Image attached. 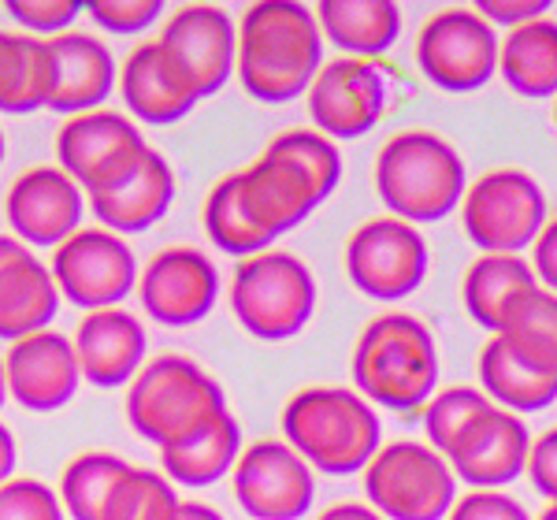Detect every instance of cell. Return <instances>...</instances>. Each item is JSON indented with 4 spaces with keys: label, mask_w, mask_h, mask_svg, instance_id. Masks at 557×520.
Masks as SVG:
<instances>
[{
    "label": "cell",
    "mask_w": 557,
    "mask_h": 520,
    "mask_svg": "<svg viewBox=\"0 0 557 520\" xmlns=\"http://www.w3.org/2000/svg\"><path fill=\"white\" fill-rule=\"evenodd\" d=\"M4 152H8V141H4V131H0V164H4Z\"/></svg>",
    "instance_id": "49"
},
{
    "label": "cell",
    "mask_w": 557,
    "mask_h": 520,
    "mask_svg": "<svg viewBox=\"0 0 557 520\" xmlns=\"http://www.w3.org/2000/svg\"><path fill=\"white\" fill-rule=\"evenodd\" d=\"M123 409L134 432L157 450H164V446L205 432L220 412H227V394L194 357L160 354L141 364L138 375L127 383Z\"/></svg>",
    "instance_id": "6"
},
{
    "label": "cell",
    "mask_w": 557,
    "mask_h": 520,
    "mask_svg": "<svg viewBox=\"0 0 557 520\" xmlns=\"http://www.w3.org/2000/svg\"><path fill=\"white\" fill-rule=\"evenodd\" d=\"M172 201L175 172L164 160V152H157L149 141L134 152L120 172H112L94 190H86V205L101 220V227L120 238L141 235L152 223H160L168 216V209H172Z\"/></svg>",
    "instance_id": "18"
},
{
    "label": "cell",
    "mask_w": 557,
    "mask_h": 520,
    "mask_svg": "<svg viewBox=\"0 0 557 520\" xmlns=\"http://www.w3.org/2000/svg\"><path fill=\"white\" fill-rule=\"evenodd\" d=\"M494 401L475 387H446L431 394L424 401V435L435 454H450V446L461 438L465 428L472 424L480 412H487Z\"/></svg>",
    "instance_id": "36"
},
{
    "label": "cell",
    "mask_w": 557,
    "mask_h": 520,
    "mask_svg": "<svg viewBox=\"0 0 557 520\" xmlns=\"http://www.w3.org/2000/svg\"><path fill=\"white\" fill-rule=\"evenodd\" d=\"M480 383L491 401L506 412H543L557 401V375H543L520 364L502 338H487L480 349Z\"/></svg>",
    "instance_id": "31"
},
{
    "label": "cell",
    "mask_w": 557,
    "mask_h": 520,
    "mask_svg": "<svg viewBox=\"0 0 557 520\" xmlns=\"http://www.w3.org/2000/svg\"><path fill=\"white\" fill-rule=\"evenodd\" d=\"M317 26L343 57H383L401 34V12L391 0H323Z\"/></svg>",
    "instance_id": "27"
},
{
    "label": "cell",
    "mask_w": 557,
    "mask_h": 520,
    "mask_svg": "<svg viewBox=\"0 0 557 520\" xmlns=\"http://www.w3.org/2000/svg\"><path fill=\"white\" fill-rule=\"evenodd\" d=\"M0 520H64V506L49 483L12 476L0 483Z\"/></svg>",
    "instance_id": "38"
},
{
    "label": "cell",
    "mask_w": 557,
    "mask_h": 520,
    "mask_svg": "<svg viewBox=\"0 0 557 520\" xmlns=\"http://www.w3.org/2000/svg\"><path fill=\"white\" fill-rule=\"evenodd\" d=\"M498 34L475 8H443L420 26L417 67L446 94H475L498 71Z\"/></svg>",
    "instance_id": "12"
},
{
    "label": "cell",
    "mask_w": 557,
    "mask_h": 520,
    "mask_svg": "<svg viewBox=\"0 0 557 520\" xmlns=\"http://www.w3.org/2000/svg\"><path fill=\"white\" fill-rule=\"evenodd\" d=\"M86 15L108 34L134 38V34H146L164 20V4L160 0H94V4H86Z\"/></svg>",
    "instance_id": "39"
},
{
    "label": "cell",
    "mask_w": 557,
    "mask_h": 520,
    "mask_svg": "<svg viewBox=\"0 0 557 520\" xmlns=\"http://www.w3.org/2000/svg\"><path fill=\"white\" fill-rule=\"evenodd\" d=\"M52 57V101L49 112L57 115H83L94 109H104L120 83V64L112 49L97 34L67 30L57 38H45Z\"/></svg>",
    "instance_id": "23"
},
{
    "label": "cell",
    "mask_w": 557,
    "mask_h": 520,
    "mask_svg": "<svg viewBox=\"0 0 557 520\" xmlns=\"http://www.w3.org/2000/svg\"><path fill=\"white\" fill-rule=\"evenodd\" d=\"M249 212L272 238L294 231L343 183V152L312 127L275 134L264 152L238 172Z\"/></svg>",
    "instance_id": "1"
},
{
    "label": "cell",
    "mask_w": 557,
    "mask_h": 520,
    "mask_svg": "<svg viewBox=\"0 0 557 520\" xmlns=\"http://www.w3.org/2000/svg\"><path fill=\"white\" fill-rule=\"evenodd\" d=\"M141 146L146 138H141L138 123L123 112L94 109L67 115L57 131V168L75 178L86 194L112 172H120Z\"/></svg>",
    "instance_id": "21"
},
{
    "label": "cell",
    "mask_w": 557,
    "mask_h": 520,
    "mask_svg": "<svg viewBox=\"0 0 557 520\" xmlns=\"http://www.w3.org/2000/svg\"><path fill=\"white\" fill-rule=\"evenodd\" d=\"M364 498L383 520H446L457 476L443 454L417 438H394L364 465Z\"/></svg>",
    "instance_id": "8"
},
{
    "label": "cell",
    "mask_w": 557,
    "mask_h": 520,
    "mask_svg": "<svg viewBox=\"0 0 557 520\" xmlns=\"http://www.w3.org/2000/svg\"><path fill=\"white\" fill-rule=\"evenodd\" d=\"M138 301L164 327H194L220 301L215 260L197 246H164L138 272Z\"/></svg>",
    "instance_id": "14"
},
{
    "label": "cell",
    "mask_w": 557,
    "mask_h": 520,
    "mask_svg": "<svg viewBox=\"0 0 557 520\" xmlns=\"http://www.w3.org/2000/svg\"><path fill=\"white\" fill-rule=\"evenodd\" d=\"M242 454V428L227 412L212 420L205 432L160 450V472L183 487H212L215 480L231 476Z\"/></svg>",
    "instance_id": "29"
},
{
    "label": "cell",
    "mask_w": 557,
    "mask_h": 520,
    "mask_svg": "<svg viewBox=\"0 0 557 520\" xmlns=\"http://www.w3.org/2000/svg\"><path fill=\"white\" fill-rule=\"evenodd\" d=\"M8 401V383H4V361H0V409H4Z\"/></svg>",
    "instance_id": "47"
},
{
    "label": "cell",
    "mask_w": 557,
    "mask_h": 520,
    "mask_svg": "<svg viewBox=\"0 0 557 520\" xmlns=\"http://www.w3.org/2000/svg\"><path fill=\"white\" fill-rule=\"evenodd\" d=\"M60 309V290L49 264L20 238L0 235V338H20L45 331Z\"/></svg>",
    "instance_id": "24"
},
{
    "label": "cell",
    "mask_w": 557,
    "mask_h": 520,
    "mask_svg": "<svg viewBox=\"0 0 557 520\" xmlns=\"http://www.w3.org/2000/svg\"><path fill=\"white\" fill-rule=\"evenodd\" d=\"M494 338H502L520 364L543 375H557V294L543 286L528 290L509 309L506 324Z\"/></svg>",
    "instance_id": "33"
},
{
    "label": "cell",
    "mask_w": 557,
    "mask_h": 520,
    "mask_svg": "<svg viewBox=\"0 0 557 520\" xmlns=\"http://www.w3.org/2000/svg\"><path fill=\"white\" fill-rule=\"evenodd\" d=\"M235 75L260 104H286L312 86L323 67V34L312 8L260 0L235 23Z\"/></svg>",
    "instance_id": "2"
},
{
    "label": "cell",
    "mask_w": 557,
    "mask_h": 520,
    "mask_svg": "<svg viewBox=\"0 0 557 520\" xmlns=\"http://www.w3.org/2000/svg\"><path fill=\"white\" fill-rule=\"evenodd\" d=\"M535 272L524 257L513 253H480L465 268L461 280V301L465 312L480 324L483 331L498 335L506 324L509 309L524 298L528 290H535Z\"/></svg>",
    "instance_id": "26"
},
{
    "label": "cell",
    "mask_w": 557,
    "mask_h": 520,
    "mask_svg": "<svg viewBox=\"0 0 557 520\" xmlns=\"http://www.w3.org/2000/svg\"><path fill=\"white\" fill-rule=\"evenodd\" d=\"M349 372H354V387L368 406L394 412L424 406L438 387L435 335L412 312H380L357 335Z\"/></svg>",
    "instance_id": "3"
},
{
    "label": "cell",
    "mask_w": 557,
    "mask_h": 520,
    "mask_svg": "<svg viewBox=\"0 0 557 520\" xmlns=\"http://www.w3.org/2000/svg\"><path fill=\"white\" fill-rule=\"evenodd\" d=\"M227 301L246 335L260 343H286L301 335L317 312V280L298 253L264 249L235 264Z\"/></svg>",
    "instance_id": "7"
},
{
    "label": "cell",
    "mask_w": 557,
    "mask_h": 520,
    "mask_svg": "<svg viewBox=\"0 0 557 520\" xmlns=\"http://www.w3.org/2000/svg\"><path fill=\"white\" fill-rule=\"evenodd\" d=\"M172 520H223V513L212 509L209 502H178Z\"/></svg>",
    "instance_id": "46"
},
{
    "label": "cell",
    "mask_w": 557,
    "mask_h": 520,
    "mask_svg": "<svg viewBox=\"0 0 557 520\" xmlns=\"http://www.w3.org/2000/svg\"><path fill=\"white\" fill-rule=\"evenodd\" d=\"M0 361H4L8 398L30 412L64 409L78 394V383H83L71 338L49 327L12 343Z\"/></svg>",
    "instance_id": "20"
},
{
    "label": "cell",
    "mask_w": 557,
    "mask_h": 520,
    "mask_svg": "<svg viewBox=\"0 0 557 520\" xmlns=\"http://www.w3.org/2000/svg\"><path fill=\"white\" fill-rule=\"evenodd\" d=\"M52 78L57 75L45 38L0 30V112L26 115L49 109Z\"/></svg>",
    "instance_id": "30"
},
{
    "label": "cell",
    "mask_w": 557,
    "mask_h": 520,
    "mask_svg": "<svg viewBox=\"0 0 557 520\" xmlns=\"http://www.w3.org/2000/svg\"><path fill=\"white\" fill-rule=\"evenodd\" d=\"M283 443L323 476L364 472L383 446V424L375 406L346 387H305L283 406Z\"/></svg>",
    "instance_id": "4"
},
{
    "label": "cell",
    "mask_w": 557,
    "mask_h": 520,
    "mask_svg": "<svg viewBox=\"0 0 557 520\" xmlns=\"http://www.w3.org/2000/svg\"><path fill=\"white\" fill-rule=\"evenodd\" d=\"M446 520H532V517L506 491H469L465 498L454 502Z\"/></svg>",
    "instance_id": "40"
},
{
    "label": "cell",
    "mask_w": 557,
    "mask_h": 520,
    "mask_svg": "<svg viewBox=\"0 0 557 520\" xmlns=\"http://www.w3.org/2000/svg\"><path fill=\"white\" fill-rule=\"evenodd\" d=\"M8 20L30 38H57L75 30V20L86 15V4L78 0H8Z\"/></svg>",
    "instance_id": "37"
},
{
    "label": "cell",
    "mask_w": 557,
    "mask_h": 520,
    "mask_svg": "<svg viewBox=\"0 0 557 520\" xmlns=\"http://www.w3.org/2000/svg\"><path fill=\"white\" fill-rule=\"evenodd\" d=\"M201 223H205V235L215 249L223 253L246 260V257H257L264 249H272V235L253 220L249 212L246 197H242V178L238 172L223 175L220 183L205 194V205H201Z\"/></svg>",
    "instance_id": "32"
},
{
    "label": "cell",
    "mask_w": 557,
    "mask_h": 520,
    "mask_svg": "<svg viewBox=\"0 0 557 520\" xmlns=\"http://www.w3.org/2000/svg\"><path fill=\"white\" fill-rule=\"evenodd\" d=\"M52 283L60 298L83 312L115 309L138 286V257L120 235L104 227H78L52 249Z\"/></svg>",
    "instance_id": "11"
},
{
    "label": "cell",
    "mask_w": 557,
    "mask_h": 520,
    "mask_svg": "<svg viewBox=\"0 0 557 520\" xmlns=\"http://www.w3.org/2000/svg\"><path fill=\"white\" fill-rule=\"evenodd\" d=\"M131 469L127 457L112 450H83L75 454L60 472V506L71 520H104V506L112 498L115 483Z\"/></svg>",
    "instance_id": "34"
},
{
    "label": "cell",
    "mask_w": 557,
    "mask_h": 520,
    "mask_svg": "<svg viewBox=\"0 0 557 520\" xmlns=\"http://www.w3.org/2000/svg\"><path fill=\"white\" fill-rule=\"evenodd\" d=\"M461 227L480 253L520 257L546 223V197L535 175L520 168L483 172L461 197Z\"/></svg>",
    "instance_id": "9"
},
{
    "label": "cell",
    "mask_w": 557,
    "mask_h": 520,
    "mask_svg": "<svg viewBox=\"0 0 557 520\" xmlns=\"http://www.w3.org/2000/svg\"><path fill=\"white\" fill-rule=\"evenodd\" d=\"M539 520H557V502H550V509H543V517Z\"/></svg>",
    "instance_id": "48"
},
{
    "label": "cell",
    "mask_w": 557,
    "mask_h": 520,
    "mask_svg": "<svg viewBox=\"0 0 557 520\" xmlns=\"http://www.w3.org/2000/svg\"><path fill=\"white\" fill-rule=\"evenodd\" d=\"M160 49L175 64L197 101L215 97L235 75V45L238 30L223 8L215 4H183L164 20Z\"/></svg>",
    "instance_id": "16"
},
{
    "label": "cell",
    "mask_w": 557,
    "mask_h": 520,
    "mask_svg": "<svg viewBox=\"0 0 557 520\" xmlns=\"http://www.w3.org/2000/svg\"><path fill=\"white\" fill-rule=\"evenodd\" d=\"M498 75L520 97H557V20L543 15L498 41Z\"/></svg>",
    "instance_id": "28"
},
{
    "label": "cell",
    "mask_w": 557,
    "mask_h": 520,
    "mask_svg": "<svg viewBox=\"0 0 557 520\" xmlns=\"http://www.w3.org/2000/svg\"><path fill=\"white\" fill-rule=\"evenodd\" d=\"M469 175L465 160L443 134L412 127L398 131L375 152V194L386 216L406 223H438L457 212Z\"/></svg>",
    "instance_id": "5"
},
{
    "label": "cell",
    "mask_w": 557,
    "mask_h": 520,
    "mask_svg": "<svg viewBox=\"0 0 557 520\" xmlns=\"http://www.w3.org/2000/svg\"><path fill=\"white\" fill-rule=\"evenodd\" d=\"M305 101H309V120L317 123L312 131L331 141H349L383 120L391 86L375 60L335 57L317 71L312 86L305 89Z\"/></svg>",
    "instance_id": "13"
},
{
    "label": "cell",
    "mask_w": 557,
    "mask_h": 520,
    "mask_svg": "<svg viewBox=\"0 0 557 520\" xmlns=\"http://www.w3.org/2000/svg\"><path fill=\"white\" fill-rule=\"evenodd\" d=\"M528 450H532V435H528L524 420L517 412L491 406L450 446L446 465L472 491H502L520 480L528 465Z\"/></svg>",
    "instance_id": "19"
},
{
    "label": "cell",
    "mask_w": 557,
    "mask_h": 520,
    "mask_svg": "<svg viewBox=\"0 0 557 520\" xmlns=\"http://www.w3.org/2000/svg\"><path fill=\"white\" fill-rule=\"evenodd\" d=\"M346 275L364 298L406 301L428 275V242L412 223L394 216L364 220L346 238Z\"/></svg>",
    "instance_id": "10"
},
{
    "label": "cell",
    "mask_w": 557,
    "mask_h": 520,
    "mask_svg": "<svg viewBox=\"0 0 557 520\" xmlns=\"http://www.w3.org/2000/svg\"><path fill=\"white\" fill-rule=\"evenodd\" d=\"M235 502L253 520H301L317 498V476L283 438H257L231 469Z\"/></svg>",
    "instance_id": "15"
},
{
    "label": "cell",
    "mask_w": 557,
    "mask_h": 520,
    "mask_svg": "<svg viewBox=\"0 0 557 520\" xmlns=\"http://www.w3.org/2000/svg\"><path fill=\"white\" fill-rule=\"evenodd\" d=\"M528 480L543 498L557 502V428L532 438V450H528V465H524Z\"/></svg>",
    "instance_id": "41"
},
{
    "label": "cell",
    "mask_w": 557,
    "mask_h": 520,
    "mask_svg": "<svg viewBox=\"0 0 557 520\" xmlns=\"http://www.w3.org/2000/svg\"><path fill=\"white\" fill-rule=\"evenodd\" d=\"M86 216V194L67 172L57 164L26 168L12 178L4 194V220L8 235L20 238L23 246L57 249L83 227Z\"/></svg>",
    "instance_id": "17"
},
{
    "label": "cell",
    "mask_w": 557,
    "mask_h": 520,
    "mask_svg": "<svg viewBox=\"0 0 557 520\" xmlns=\"http://www.w3.org/2000/svg\"><path fill=\"white\" fill-rule=\"evenodd\" d=\"M15 461H20V446H15L12 428L0 420V483H8L15 476Z\"/></svg>",
    "instance_id": "45"
},
{
    "label": "cell",
    "mask_w": 557,
    "mask_h": 520,
    "mask_svg": "<svg viewBox=\"0 0 557 520\" xmlns=\"http://www.w3.org/2000/svg\"><path fill=\"white\" fill-rule=\"evenodd\" d=\"M175 483L157 469L131 465L104 506V520H172L178 509Z\"/></svg>",
    "instance_id": "35"
},
{
    "label": "cell",
    "mask_w": 557,
    "mask_h": 520,
    "mask_svg": "<svg viewBox=\"0 0 557 520\" xmlns=\"http://www.w3.org/2000/svg\"><path fill=\"white\" fill-rule=\"evenodd\" d=\"M532 272L543 290L557 294V216L546 220L539 238L532 242Z\"/></svg>",
    "instance_id": "43"
},
{
    "label": "cell",
    "mask_w": 557,
    "mask_h": 520,
    "mask_svg": "<svg viewBox=\"0 0 557 520\" xmlns=\"http://www.w3.org/2000/svg\"><path fill=\"white\" fill-rule=\"evenodd\" d=\"M317 520H383V517L372 506H364V502H335Z\"/></svg>",
    "instance_id": "44"
},
{
    "label": "cell",
    "mask_w": 557,
    "mask_h": 520,
    "mask_svg": "<svg viewBox=\"0 0 557 520\" xmlns=\"http://www.w3.org/2000/svg\"><path fill=\"white\" fill-rule=\"evenodd\" d=\"M554 127H557V97H554Z\"/></svg>",
    "instance_id": "50"
},
{
    "label": "cell",
    "mask_w": 557,
    "mask_h": 520,
    "mask_svg": "<svg viewBox=\"0 0 557 520\" xmlns=\"http://www.w3.org/2000/svg\"><path fill=\"white\" fill-rule=\"evenodd\" d=\"M71 349H75L83 380H89L94 387H127L141 364H146V324L131 309H123V305L86 312L78 320L75 335H71Z\"/></svg>",
    "instance_id": "22"
},
{
    "label": "cell",
    "mask_w": 557,
    "mask_h": 520,
    "mask_svg": "<svg viewBox=\"0 0 557 520\" xmlns=\"http://www.w3.org/2000/svg\"><path fill=\"white\" fill-rule=\"evenodd\" d=\"M115 86L134 120L152 123V127H172L197 109L194 89L186 86V78L175 71L157 38L134 45Z\"/></svg>",
    "instance_id": "25"
},
{
    "label": "cell",
    "mask_w": 557,
    "mask_h": 520,
    "mask_svg": "<svg viewBox=\"0 0 557 520\" xmlns=\"http://www.w3.org/2000/svg\"><path fill=\"white\" fill-rule=\"evenodd\" d=\"M546 0H480L475 4V15L491 26H506V30H517V26L543 20L546 15Z\"/></svg>",
    "instance_id": "42"
}]
</instances>
